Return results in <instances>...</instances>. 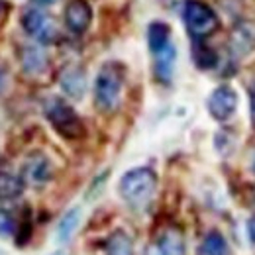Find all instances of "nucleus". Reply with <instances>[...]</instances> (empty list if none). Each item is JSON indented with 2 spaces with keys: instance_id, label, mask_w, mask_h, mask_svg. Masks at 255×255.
I'll return each instance as SVG.
<instances>
[{
  "instance_id": "f257e3e1",
  "label": "nucleus",
  "mask_w": 255,
  "mask_h": 255,
  "mask_svg": "<svg viewBox=\"0 0 255 255\" xmlns=\"http://www.w3.org/2000/svg\"><path fill=\"white\" fill-rule=\"evenodd\" d=\"M118 191L131 208H143L149 204V200L157 191V175L149 167L129 169L122 175Z\"/></svg>"
},
{
  "instance_id": "f03ea898",
  "label": "nucleus",
  "mask_w": 255,
  "mask_h": 255,
  "mask_svg": "<svg viewBox=\"0 0 255 255\" xmlns=\"http://www.w3.org/2000/svg\"><path fill=\"white\" fill-rule=\"evenodd\" d=\"M124 89V67L108 61L100 67L95 81V104L100 112H114Z\"/></svg>"
},
{
  "instance_id": "7ed1b4c3",
  "label": "nucleus",
  "mask_w": 255,
  "mask_h": 255,
  "mask_svg": "<svg viewBox=\"0 0 255 255\" xmlns=\"http://www.w3.org/2000/svg\"><path fill=\"white\" fill-rule=\"evenodd\" d=\"M45 118L51 128L65 139H79L85 135V124L75 112V108L63 98H49L43 106Z\"/></svg>"
},
{
  "instance_id": "20e7f679",
  "label": "nucleus",
  "mask_w": 255,
  "mask_h": 255,
  "mask_svg": "<svg viewBox=\"0 0 255 255\" xmlns=\"http://www.w3.org/2000/svg\"><path fill=\"white\" fill-rule=\"evenodd\" d=\"M183 16H185V24H187L189 32L198 39L210 35L218 28V18H216L214 10L200 0H189Z\"/></svg>"
},
{
  "instance_id": "39448f33",
  "label": "nucleus",
  "mask_w": 255,
  "mask_h": 255,
  "mask_svg": "<svg viewBox=\"0 0 255 255\" xmlns=\"http://www.w3.org/2000/svg\"><path fill=\"white\" fill-rule=\"evenodd\" d=\"M22 26L26 33L33 37L37 43H53L59 37V30L55 20L43 8H30L22 16Z\"/></svg>"
},
{
  "instance_id": "423d86ee",
  "label": "nucleus",
  "mask_w": 255,
  "mask_h": 255,
  "mask_svg": "<svg viewBox=\"0 0 255 255\" xmlns=\"http://www.w3.org/2000/svg\"><path fill=\"white\" fill-rule=\"evenodd\" d=\"M206 106H208L210 116L216 122H226L234 116V112L238 108V93L232 87L222 85V87L212 91V95L208 96Z\"/></svg>"
},
{
  "instance_id": "0eeeda50",
  "label": "nucleus",
  "mask_w": 255,
  "mask_h": 255,
  "mask_svg": "<svg viewBox=\"0 0 255 255\" xmlns=\"http://www.w3.org/2000/svg\"><path fill=\"white\" fill-rule=\"evenodd\" d=\"M93 22V8L87 0H71L65 8V26L77 35L85 33Z\"/></svg>"
},
{
  "instance_id": "6e6552de",
  "label": "nucleus",
  "mask_w": 255,
  "mask_h": 255,
  "mask_svg": "<svg viewBox=\"0 0 255 255\" xmlns=\"http://www.w3.org/2000/svg\"><path fill=\"white\" fill-rule=\"evenodd\" d=\"M51 175H53L51 161L43 153H32L24 163L22 177H24V181H30L32 185H45L51 179Z\"/></svg>"
},
{
  "instance_id": "1a4fd4ad",
  "label": "nucleus",
  "mask_w": 255,
  "mask_h": 255,
  "mask_svg": "<svg viewBox=\"0 0 255 255\" xmlns=\"http://www.w3.org/2000/svg\"><path fill=\"white\" fill-rule=\"evenodd\" d=\"M61 89L67 96L79 100L87 93V75L81 67H69L61 75Z\"/></svg>"
},
{
  "instance_id": "9d476101",
  "label": "nucleus",
  "mask_w": 255,
  "mask_h": 255,
  "mask_svg": "<svg viewBox=\"0 0 255 255\" xmlns=\"http://www.w3.org/2000/svg\"><path fill=\"white\" fill-rule=\"evenodd\" d=\"M230 47L238 57H246L255 51V28L250 24L238 26L232 37H230Z\"/></svg>"
},
{
  "instance_id": "9b49d317",
  "label": "nucleus",
  "mask_w": 255,
  "mask_h": 255,
  "mask_svg": "<svg viewBox=\"0 0 255 255\" xmlns=\"http://www.w3.org/2000/svg\"><path fill=\"white\" fill-rule=\"evenodd\" d=\"M24 177L8 169H0V200H14L24 192Z\"/></svg>"
},
{
  "instance_id": "f8f14e48",
  "label": "nucleus",
  "mask_w": 255,
  "mask_h": 255,
  "mask_svg": "<svg viewBox=\"0 0 255 255\" xmlns=\"http://www.w3.org/2000/svg\"><path fill=\"white\" fill-rule=\"evenodd\" d=\"M22 67L28 75H39L47 69V55L37 45H28L22 49Z\"/></svg>"
},
{
  "instance_id": "ddd939ff",
  "label": "nucleus",
  "mask_w": 255,
  "mask_h": 255,
  "mask_svg": "<svg viewBox=\"0 0 255 255\" xmlns=\"http://www.w3.org/2000/svg\"><path fill=\"white\" fill-rule=\"evenodd\" d=\"M175 61H177V51L173 47V43H169L165 49H161L159 53H155V75L163 83H169L175 71Z\"/></svg>"
},
{
  "instance_id": "4468645a",
  "label": "nucleus",
  "mask_w": 255,
  "mask_h": 255,
  "mask_svg": "<svg viewBox=\"0 0 255 255\" xmlns=\"http://www.w3.org/2000/svg\"><path fill=\"white\" fill-rule=\"evenodd\" d=\"M147 43L151 53H159L161 49H165L171 43V28L165 22H153L147 30Z\"/></svg>"
},
{
  "instance_id": "2eb2a0df",
  "label": "nucleus",
  "mask_w": 255,
  "mask_h": 255,
  "mask_svg": "<svg viewBox=\"0 0 255 255\" xmlns=\"http://www.w3.org/2000/svg\"><path fill=\"white\" fill-rule=\"evenodd\" d=\"M198 255H230L226 238L220 232H208L198 248Z\"/></svg>"
},
{
  "instance_id": "dca6fc26",
  "label": "nucleus",
  "mask_w": 255,
  "mask_h": 255,
  "mask_svg": "<svg viewBox=\"0 0 255 255\" xmlns=\"http://www.w3.org/2000/svg\"><path fill=\"white\" fill-rule=\"evenodd\" d=\"M104 252L106 255H133V244L126 232L118 230L106 240Z\"/></svg>"
},
{
  "instance_id": "f3484780",
  "label": "nucleus",
  "mask_w": 255,
  "mask_h": 255,
  "mask_svg": "<svg viewBox=\"0 0 255 255\" xmlns=\"http://www.w3.org/2000/svg\"><path fill=\"white\" fill-rule=\"evenodd\" d=\"M81 224V208H71L63 214V218L57 224V240L59 242H69L75 234V230Z\"/></svg>"
},
{
  "instance_id": "a211bd4d",
  "label": "nucleus",
  "mask_w": 255,
  "mask_h": 255,
  "mask_svg": "<svg viewBox=\"0 0 255 255\" xmlns=\"http://www.w3.org/2000/svg\"><path fill=\"white\" fill-rule=\"evenodd\" d=\"M159 246L167 255H185V240L177 230H167L159 238Z\"/></svg>"
},
{
  "instance_id": "6ab92c4d",
  "label": "nucleus",
  "mask_w": 255,
  "mask_h": 255,
  "mask_svg": "<svg viewBox=\"0 0 255 255\" xmlns=\"http://www.w3.org/2000/svg\"><path fill=\"white\" fill-rule=\"evenodd\" d=\"M194 61H196V65H198L200 69H210V67L216 65L218 57H216V53H214L212 49L200 45V47L194 51Z\"/></svg>"
},
{
  "instance_id": "aec40b11",
  "label": "nucleus",
  "mask_w": 255,
  "mask_h": 255,
  "mask_svg": "<svg viewBox=\"0 0 255 255\" xmlns=\"http://www.w3.org/2000/svg\"><path fill=\"white\" fill-rule=\"evenodd\" d=\"M18 230V224L12 218L10 212L0 210V236H14Z\"/></svg>"
},
{
  "instance_id": "412c9836",
  "label": "nucleus",
  "mask_w": 255,
  "mask_h": 255,
  "mask_svg": "<svg viewBox=\"0 0 255 255\" xmlns=\"http://www.w3.org/2000/svg\"><path fill=\"white\" fill-rule=\"evenodd\" d=\"M145 255H167L165 254V250L159 246V242H155V244H151V246H147V250H145Z\"/></svg>"
},
{
  "instance_id": "4be33fe9",
  "label": "nucleus",
  "mask_w": 255,
  "mask_h": 255,
  "mask_svg": "<svg viewBox=\"0 0 255 255\" xmlns=\"http://www.w3.org/2000/svg\"><path fill=\"white\" fill-rule=\"evenodd\" d=\"M250 112H252V122L255 126V83L250 89Z\"/></svg>"
},
{
  "instance_id": "5701e85b",
  "label": "nucleus",
  "mask_w": 255,
  "mask_h": 255,
  "mask_svg": "<svg viewBox=\"0 0 255 255\" xmlns=\"http://www.w3.org/2000/svg\"><path fill=\"white\" fill-rule=\"evenodd\" d=\"M248 236H250L252 244H255V216L248 222Z\"/></svg>"
},
{
  "instance_id": "b1692460",
  "label": "nucleus",
  "mask_w": 255,
  "mask_h": 255,
  "mask_svg": "<svg viewBox=\"0 0 255 255\" xmlns=\"http://www.w3.org/2000/svg\"><path fill=\"white\" fill-rule=\"evenodd\" d=\"M37 4H41V6H47V4H53V2H57V0H35Z\"/></svg>"
},
{
  "instance_id": "393cba45",
  "label": "nucleus",
  "mask_w": 255,
  "mask_h": 255,
  "mask_svg": "<svg viewBox=\"0 0 255 255\" xmlns=\"http://www.w3.org/2000/svg\"><path fill=\"white\" fill-rule=\"evenodd\" d=\"M4 10H6V2L0 0V14H4Z\"/></svg>"
},
{
  "instance_id": "a878e982",
  "label": "nucleus",
  "mask_w": 255,
  "mask_h": 255,
  "mask_svg": "<svg viewBox=\"0 0 255 255\" xmlns=\"http://www.w3.org/2000/svg\"><path fill=\"white\" fill-rule=\"evenodd\" d=\"M2 85H4V71L0 69V89H2Z\"/></svg>"
},
{
  "instance_id": "bb28decb",
  "label": "nucleus",
  "mask_w": 255,
  "mask_h": 255,
  "mask_svg": "<svg viewBox=\"0 0 255 255\" xmlns=\"http://www.w3.org/2000/svg\"><path fill=\"white\" fill-rule=\"evenodd\" d=\"M254 171H255V157H254Z\"/></svg>"
}]
</instances>
